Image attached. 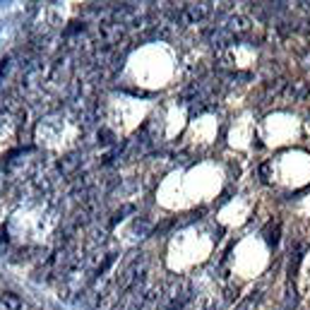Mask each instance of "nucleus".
I'll list each match as a JSON object with an SVG mask.
<instances>
[{
	"label": "nucleus",
	"mask_w": 310,
	"mask_h": 310,
	"mask_svg": "<svg viewBox=\"0 0 310 310\" xmlns=\"http://www.w3.org/2000/svg\"><path fill=\"white\" fill-rule=\"evenodd\" d=\"M75 166H77V156H67L65 166H60V171H63V173H67V171H72Z\"/></svg>",
	"instance_id": "obj_5"
},
{
	"label": "nucleus",
	"mask_w": 310,
	"mask_h": 310,
	"mask_svg": "<svg viewBox=\"0 0 310 310\" xmlns=\"http://www.w3.org/2000/svg\"><path fill=\"white\" fill-rule=\"evenodd\" d=\"M8 67H10V58H3L0 60V82H3V75L8 72Z\"/></svg>",
	"instance_id": "obj_6"
},
{
	"label": "nucleus",
	"mask_w": 310,
	"mask_h": 310,
	"mask_svg": "<svg viewBox=\"0 0 310 310\" xmlns=\"http://www.w3.org/2000/svg\"><path fill=\"white\" fill-rule=\"evenodd\" d=\"M303 253H305V245H303L298 253L293 255V260H291V265H288V277H296V269H298V262L303 260Z\"/></svg>",
	"instance_id": "obj_3"
},
{
	"label": "nucleus",
	"mask_w": 310,
	"mask_h": 310,
	"mask_svg": "<svg viewBox=\"0 0 310 310\" xmlns=\"http://www.w3.org/2000/svg\"><path fill=\"white\" fill-rule=\"evenodd\" d=\"M229 29H233V32H236V29L243 32V29H248V20H245V17H233L231 24H229Z\"/></svg>",
	"instance_id": "obj_4"
},
{
	"label": "nucleus",
	"mask_w": 310,
	"mask_h": 310,
	"mask_svg": "<svg viewBox=\"0 0 310 310\" xmlns=\"http://www.w3.org/2000/svg\"><path fill=\"white\" fill-rule=\"evenodd\" d=\"M0 300H3V305H5V310H24L22 300L17 298L12 291H3L0 293Z\"/></svg>",
	"instance_id": "obj_2"
},
{
	"label": "nucleus",
	"mask_w": 310,
	"mask_h": 310,
	"mask_svg": "<svg viewBox=\"0 0 310 310\" xmlns=\"http://www.w3.org/2000/svg\"><path fill=\"white\" fill-rule=\"evenodd\" d=\"M210 3H199V5H188L185 8V15H183V20L185 22H197V20H202L207 12H210Z\"/></svg>",
	"instance_id": "obj_1"
}]
</instances>
